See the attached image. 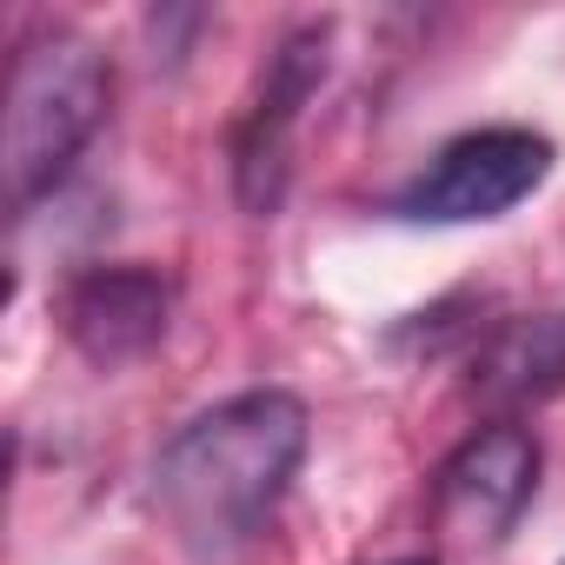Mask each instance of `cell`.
<instances>
[{"mask_svg":"<svg viewBox=\"0 0 565 565\" xmlns=\"http://www.w3.org/2000/svg\"><path fill=\"white\" fill-rule=\"evenodd\" d=\"M313 439V413L287 386H253L193 413L153 459V512L193 565L239 558L279 512Z\"/></svg>","mask_w":565,"mask_h":565,"instance_id":"1","label":"cell"},{"mask_svg":"<svg viewBox=\"0 0 565 565\" xmlns=\"http://www.w3.org/2000/svg\"><path fill=\"white\" fill-rule=\"evenodd\" d=\"M114 100L107 54L74 28H41L14 47L8 74V134H0V173H8V206L28 213L47 200L67 167L87 153Z\"/></svg>","mask_w":565,"mask_h":565,"instance_id":"2","label":"cell"},{"mask_svg":"<svg viewBox=\"0 0 565 565\" xmlns=\"http://www.w3.org/2000/svg\"><path fill=\"white\" fill-rule=\"evenodd\" d=\"M552 173V140L532 127H472L446 140L393 200L386 213L406 226H479L505 220L519 200H532Z\"/></svg>","mask_w":565,"mask_h":565,"instance_id":"3","label":"cell"},{"mask_svg":"<svg viewBox=\"0 0 565 565\" xmlns=\"http://www.w3.org/2000/svg\"><path fill=\"white\" fill-rule=\"evenodd\" d=\"M327 81V28H294L266 54V74L233 120V193L246 213H273L294 173V127Z\"/></svg>","mask_w":565,"mask_h":565,"instance_id":"4","label":"cell"},{"mask_svg":"<svg viewBox=\"0 0 565 565\" xmlns=\"http://www.w3.org/2000/svg\"><path fill=\"white\" fill-rule=\"evenodd\" d=\"M539 492V439L519 419H492L433 472V519L459 545H499Z\"/></svg>","mask_w":565,"mask_h":565,"instance_id":"5","label":"cell"},{"mask_svg":"<svg viewBox=\"0 0 565 565\" xmlns=\"http://www.w3.org/2000/svg\"><path fill=\"white\" fill-rule=\"evenodd\" d=\"M167 320H173V287L160 266H140V259L81 266L61 287V333L100 373L147 360L167 340Z\"/></svg>","mask_w":565,"mask_h":565,"instance_id":"6","label":"cell"},{"mask_svg":"<svg viewBox=\"0 0 565 565\" xmlns=\"http://www.w3.org/2000/svg\"><path fill=\"white\" fill-rule=\"evenodd\" d=\"M466 393L479 406H545L565 393V307L492 327L466 360Z\"/></svg>","mask_w":565,"mask_h":565,"instance_id":"7","label":"cell"},{"mask_svg":"<svg viewBox=\"0 0 565 565\" xmlns=\"http://www.w3.org/2000/svg\"><path fill=\"white\" fill-rule=\"evenodd\" d=\"M386 565H433V558H386Z\"/></svg>","mask_w":565,"mask_h":565,"instance_id":"8","label":"cell"},{"mask_svg":"<svg viewBox=\"0 0 565 565\" xmlns=\"http://www.w3.org/2000/svg\"><path fill=\"white\" fill-rule=\"evenodd\" d=\"M558 565H565V558H558Z\"/></svg>","mask_w":565,"mask_h":565,"instance_id":"9","label":"cell"}]
</instances>
